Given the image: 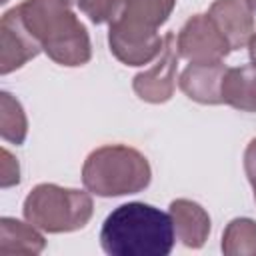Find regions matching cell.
Listing matches in <instances>:
<instances>
[{
  "label": "cell",
  "mask_w": 256,
  "mask_h": 256,
  "mask_svg": "<svg viewBox=\"0 0 256 256\" xmlns=\"http://www.w3.org/2000/svg\"><path fill=\"white\" fill-rule=\"evenodd\" d=\"M220 248L226 256H256V220L244 216L230 220Z\"/></svg>",
  "instance_id": "5bb4252c"
},
{
  "label": "cell",
  "mask_w": 256,
  "mask_h": 256,
  "mask_svg": "<svg viewBox=\"0 0 256 256\" xmlns=\"http://www.w3.org/2000/svg\"><path fill=\"white\" fill-rule=\"evenodd\" d=\"M44 248H46L44 236L28 220L22 222L10 216L0 218V254L2 256H14V254L36 256Z\"/></svg>",
  "instance_id": "7c38bea8"
},
{
  "label": "cell",
  "mask_w": 256,
  "mask_h": 256,
  "mask_svg": "<svg viewBox=\"0 0 256 256\" xmlns=\"http://www.w3.org/2000/svg\"><path fill=\"white\" fill-rule=\"evenodd\" d=\"M22 212L24 218L38 230L48 234H64L82 230L90 222L94 202L84 190L44 182L28 192Z\"/></svg>",
  "instance_id": "5b68a950"
},
{
  "label": "cell",
  "mask_w": 256,
  "mask_h": 256,
  "mask_svg": "<svg viewBox=\"0 0 256 256\" xmlns=\"http://www.w3.org/2000/svg\"><path fill=\"white\" fill-rule=\"evenodd\" d=\"M226 70L224 62L188 64L180 72L178 86L198 104H222V80Z\"/></svg>",
  "instance_id": "30bf717a"
},
{
  "label": "cell",
  "mask_w": 256,
  "mask_h": 256,
  "mask_svg": "<svg viewBox=\"0 0 256 256\" xmlns=\"http://www.w3.org/2000/svg\"><path fill=\"white\" fill-rule=\"evenodd\" d=\"M232 50L248 46L254 34V10L246 0H214L206 12Z\"/></svg>",
  "instance_id": "9c48e42d"
},
{
  "label": "cell",
  "mask_w": 256,
  "mask_h": 256,
  "mask_svg": "<svg viewBox=\"0 0 256 256\" xmlns=\"http://www.w3.org/2000/svg\"><path fill=\"white\" fill-rule=\"evenodd\" d=\"M170 218L174 224L176 238L186 248H202L210 236V216L208 212L194 200L178 198L170 202Z\"/></svg>",
  "instance_id": "8fae6325"
},
{
  "label": "cell",
  "mask_w": 256,
  "mask_h": 256,
  "mask_svg": "<svg viewBox=\"0 0 256 256\" xmlns=\"http://www.w3.org/2000/svg\"><path fill=\"white\" fill-rule=\"evenodd\" d=\"M178 44L176 34L168 32L164 36L162 50L156 58V62L144 70L138 72L132 80V90L136 96L150 104H164L172 98L176 90V70H178Z\"/></svg>",
  "instance_id": "52a82bcc"
},
{
  "label": "cell",
  "mask_w": 256,
  "mask_h": 256,
  "mask_svg": "<svg viewBox=\"0 0 256 256\" xmlns=\"http://www.w3.org/2000/svg\"><path fill=\"white\" fill-rule=\"evenodd\" d=\"M64 2L70 8H76L84 16H88L90 22L102 24V22H108L110 12H112L116 0H64Z\"/></svg>",
  "instance_id": "2e32d148"
},
{
  "label": "cell",
  "mask_w": 256,
  "mask_h": 256,
  "mask_svg": "<svg viewBox=\"0 0 256 256\" xmlns=\"http://www.w3.org/2000/svg\"><path fill=\"white\" fill-rule=\"evenodd\" d=\"M22 26L42 52L60 66H84L92 58L86 26L64 0H24L14 6Z\"/></svg>",
  "instance_id": "6da1fadb"
},
{
  "label": "cell",
  "mask_w": 256,
  "mask_h": 256,
  "mask_svg": "<svg viewBox=\"0 0 256 256\" xmlns=\"http://www.w3.org/2000/svg\"><path fill=\"white\" fill-rule=\"evenodd\" d=\"M28 134V120L22 104L10 94L0 92V136L10 144H22Z\"/></svg>",
  "instance_id": "9a60e30c"
},
{
  "label": "cell",
  "mask_w": 256,
  "mask_h": 256,
  "mask_svg": "<svg viewBox=\"0 0 256 256\" xmlns=\"http://www.w3.org/2000/svg\"><path fill=\"white\" fill-rule=\"evenodd\" d=\"M174 240L170 212L146 202L120 204L100 228V246L110 256H168Z\"/></svg>",
  "instance_id": "7a4b0ae2"
},
{
  "label": "cell",
  "mask_w": 256,
  "mask_h": 256,
  "mask_svg": "<svg viewBox=\"0 0 256 256\" xmlns=\"http://www.w3.org/2000/svg\"><path fill=\"white\" fill-rule=\"evenodd\" d=\"M0 2H8V0H0Z\"/></svg>",
  "instance_id": "44dd1931"
},
{
  "label": "cell",
  "mask_w": 256,
  "mask_h": 256,
  "mask_svg": "<svg viewBox=\"0 0 256 256\" xmlns=\"http://www.w3.org/2000/svg\"><path fill=\"white\" fill-rule=\"evenodd\" d=\"M152 170L148 158L126 144H106L92 150L82 166V184L90 194L112 198L148 188Z\"/></svg>",
  "instance_id": "277c9868"
},
{
  "label": "cell",
  "mask_w": 256,
  "mask_h": 256,
  "mask_svg": "<svg viewBox=\"0 0 256 256\" xmlns=\"http://www.w3.org/2000/svg\"><path fill=\"white\" fill-rule=\"evenodd\" d=\"M40 52L42 48L26 32L16 10L10 8L8 12H4L0 20V74L6 76L22 68Z\"/></svg>",
  "instance_id": "ba28073f"
},
{
  "label": "cell",
  "mask_w": 256,
  "mask_h": 256,
  "mask_svg": "<svg viewBox=\"0 0 256 256\" xmlns=\"http://www.w3.org/2000/svg\"><path fill=\"white\" fill-rule=\"evenodd\" d=\"M2 176H0V186L2 188H10L14 184L20 182V166H18V160L6 150L2 148Z\"/></svg>",
  "instance_id": "e0dca14e"
},
{
  "label": "cell",
  "mask_w": 256,
  "mask_h": 256,
  "mask_svg": "<svg viewBox=\"0 0 256 256\" xmlns=\"http://www.w3.org/2000/svg\"><path fill=\"white\" fill-rule=\"evenodd\" d=\"M222 104L240 112H256V66L228 68L222 80Z\"/></svg>",
  "instance_id": "4fadbf2b"
},
{
  "label": "cell",
  "mask_w": 256,
  "mask_h": 256,
  "mask_svg": "<svg viewBox=\"0 0 256 256\" xmlns=\"http://www.w3.org/2000/svg\"><path fill=\"white\" fill-rule=\"evenodd\" d=\"M176 44L180 58L188 60L190 64L222 62L232 52L228 40L222 36L208 14L190 16L180 28Z\"/></svg>",
  "instance_id": "8992f818"
},
{
  "label": "cell",
  "mask_w": 256,
  "mask_h": 256,
  "mask_svg": "<svg viewBox=\"0 0 256 256\" xmlns=\"http://www.w3.org/2000/svg\"><path fill=\"white\" fill-rule=\"evenodd\" d=\"M248 54H250V62L256 66V32L252 34V38L248 42Z\"/></svg>",
  "instance_id": "d6986e66"
},
{
  "label": "cell",
  "mask_w": 256,
  "mask_h": 256,
  "mask_svg": "<svg viewBox=\"0 0 256 256\" xmlns=\"http://www.w3.org/2000/svg\"><path fill=\"white\" fill-rule=\"evenodd\" d=\"M176 0H116L108 18V46L126 66L158 58L164 38L158 28L170 18Z\"/></svg>",
  "instance_id": "3957f363"
},
{
  "label": "cell",
  "mask_w": 256,
  "mask_h": 256,
  "mask_svg": "<svg viewBox=\"0 0 256 256\" xmlns=\"http://www.w3.org/2000/svg\"><path fill=\"white\" fill-rule=\"evenodd\" d=\"M246 2H248V4H250V8L256 12V0H246Z\"/></svg>",
  "instance_id": "ffe728a7"
},
{
  "label": "cell",
  "mask_w": 256,
  "mask_h": 256,
  "mask_svg": "<svg viewBox=\"0 0 256 256\" xmlns=\"http://www.w3.org/2000/svg\"><path fill=\"white\" fill-rule=\"evenodd\" d=\"M244 172L252 186L254 200H256V138H252L244 150Z\"/></svg>",
  "instance_id": "ac0fdd59"
}]
</instances>
